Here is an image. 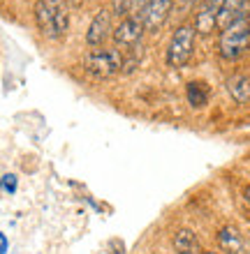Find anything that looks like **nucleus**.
Returning <instances> with one entry per match:
<instances>
[{"label":"nucleus","instance_id":"15","mask_svg":"<svg viewBox=\"0 0 250 254\" xmlns=\"http://www.w3.org/2000/svg\"><path fill=\"white\" fill-rule=\"evenodd\" d=\"M16 185H19V183H16V176H14V174H5L2 178H0V190H2V192H7V194L16 192Z\"/></svg>","mask_w":250,"mask_h":254},{"label":"nucleus","instance_id":"1","mask_svg":"<svg viewBox=\"0 0 250 254\" xmlns=\"http://www.w3.org/2000/svg\"><path fill=\"white\" fill-rule=\"evenodd\" d=\"M35 21L47 40H61L70 28V5L65 0H37Z\"/></svg>","mask_w":250,"mask_h":254},{"label":"nucleus","instance_id":"9","mask_svg":"<svg viewBox=\"0 0 250 254\" xmlns=\"http://www.w3.org/2000/svg\"><path fill=\"white\" fill-rule=\"evenodd\" d=\"M218 245H220V250L227 254H250L248 252V241L244 238V234L239 231L237 227H223L220 231H218Z\"/></svg>","mask_w":250,"mask_h":254},{"label":"nucleus","instance_id":"12","mask_svg":"<svg viewBox=\"0 0 250 254\" xmlns=\"http://www.w3.org/2000/svg\"><path fill=\"white\" fill-rule=\"evenodd\" d=\"M244 14H250V0H225L223 12L218 16V26H227L234 19L244 16Z\"/></svg>","mask_w":250,"mask_h":254},{"label":"nucleus","instance_id":"20","mask_svg":"<svg viewBox=\"0 0 250 254\" xmlns=\"http://www.w3.org/2000/svg\"><path fill=\"white\" fill-rule=\"evenodd\" d=\"M248 252H250V236H248Z\"/></svg>","mask_w":250,"mask_h":254},{"label":"nucleus","instance_id":"7","mask_svg":"<svg viewBox=\"0 0 250 254\" xmlns=\"http://www.w3.org/2000/svg\"><path fill=\"white\" fill-rule=\"evenodd\" d=\"M223 5L225 0H204L199 12H197V19H195V30L202 35H209L213 28L218 26V16L223 12Z\"/></svg>","mask_w":250,"mask_h":254},{"label":"nucleus","instance_id":"5","mask_svg":"<svg viewBox=\"0 0 250 254\" xmlns=\"http://www.w3.org/2000/svg\"><path fill=\"white\" fill-rule=\"evenodd\" d=\"M144 23L139 16H125V19L116 26L114 30V42H116V47H121V49H130V47H135L137 42L142 40V35H144Z\"/></svg>","mask_w":250,"mask_h":254},{"label":"nucleus","instance_id":"8","mask_svg":"<svg viewBox=\"0 0 250 254\" xmlns=\"http://www.w3.org/2000/svg\"><path fill=\"white\" fill-rule=\"evenodd\" d=\"M171 5H174V0H151V5L139 14L144 28L146 30H158L171 12Z\"/></svg>","mask_w":250,"mask_h":254},{"label":"nucleus","instance_id":"17","mask_svg":"<svg viewBox=\"0 0 250 254\" xmlns=\"http://www.w3.org/2000/svg\"><path fill=\"white\" fill-rule=\"evenodd\" d=\"M65 2H68V5H75V7H79V5H83L86 0H65Z\"/></svg>","mask_w":250,"mask_h":254},{"label":"nucleus","instance_id":"10","mask_svg":"<svg viewBox=\"0 0 250 254\" xmlns=\"http://www.w3.org/2000/svg\"><path fill=\"white\" fill-rule=\"evenodd\" d=\"M227 93L232 95V100L237 104H246L250 102V76L244 72L232 74L227 79Z\"/></svg>","mask_w":250,"mask_h":254},{"label":"nucleus","instance_id":"16","mask_svg":"<svg viewBox=\"0 0 250 254\" xmlns=\"http://www.w3.org/2000/svg\"><path fill=\"white\" fill-rule=\"evenodd\" d=\"M5 248H7V241H5V236L0 234V254L5 252Z\"/></svg>","mask_w":250,"mask_h":254},{"label":"nucleus","instance_id":"19","mask_svg":"<svg viewBox=\"0 0 250 254\" xmlns=\"http://www.w3.org/2000/svg\"><path fill=\"white\" fill-rule=\"evenodd\" d=\"M204 254H220V252H204Z\"/></svg>","mask_w":250,"mask_h":254},{"label":"nucleus","instance_id":"13","mask_svg":"<svg viewBox=\"0 0 250 254\" xmlns=\"http://www.w3.org/2000/svg\"><path fill=\"white\" fill-rule=\"evenodd\" d=\"M185 95H188V104L192 109H202L209 102V86L204 81H190L185 86Z\"/></svg>","mask_w":250,"mask_h":254},{"label":"nucleus","instance_id":"3","mask_svg":"<svg viewBox=\"0 0 250 254\" xmlns=\"http://www.w3.org/2000/svg\"><path fill=\"white\" fill-rule=\"evenodd\" d=\"M195 26H178L171 35V42H169L167 49V65L174 67V69H181L185 67V63L190 61L192 56V49H195Z\"/></svg>","mask_w":250,"mask_h":254},{"label":"nucleus","instance_id":"2","mask_svg":"<svg viewBox=\"0 0 250 254\" xmlns=\"http://www.w3.org/2000/svg\"><path fill=\"white\" fill-rule=\"evenodd\" d=\"M250 49V14H244L223 28L218 51L225 61H239Z\"/></svg>","mask_w":250,"mask_h":254},{"label":"nucleus","instance_id":"14","mask_svg":"<svg viewBox=\"0 0 250 254\" xmlns=\"http://www.w3.org/2000/svg\"><path fill=\"white\" fill-rule=\"evenodd\" d=\"M149 5L151 0H118L116 9H118V14H125V16H139Z\"/></svg>","mask_w":250,"mask_h":254},{"label":"nucleus","instance_id":"4","mask_svg":"<svg viewBox=\"0 0 250 254\" xmlns=\"http://www.w3.org/2000/svg\"><path fill=\"white\" fill-rule=\"evenodd\" d=\"M83 67L88 74H93L97 79H107L123 67V56L118 49H95L86 56Z\"/></svg>","mask_w":250,"mask_h":254},{"label":"nucleus","instance_id":"6","mask_svg":"<svg viewBox=\"0 0 250 254\" xmlns=\"http://www.w3.org/2000/svg\"><path fill=\"white\" fill-rule=\"evenodd\" d=\"M109 35H111V12L107 7H100L97 14L93 16V21H90V26H88V33H86L88 47L93 49L102 47L109 40Z\"/></svg>","mask_w":250,"mask_h":254},{"label":"nucleus","instance_id":"18","mask_svg":"<svg viewBox=\"0 0 250 254\" xmlns=\"http://www.w3.org/2000/svg\"><path fill=\"white\" fill-rule=\"evenodd\" d=\"M244 199H246V201H248V206H250V185H248V188H246V190H244Z\"/></svg>","mask_w":250,"mask_h":254},{"label":"nucleus","instance_id":"11","mask_svg":"<svg viewBox=\"0 0 250 254\" xmlns=\"http://www.w3.org/2000/svg\"><path fill=\"white\" fill-rule=\"evenodd\" d=\"M171 243H174L176 254H204L202 248H199V241H197L195 231H190V229H178Z\"/></svg>","mask_w":250,"mask_h":254}]
</instances>
